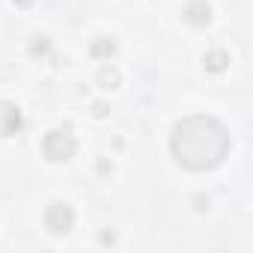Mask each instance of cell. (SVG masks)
<instances>
[{
  "mask_svg": "<svg viewBox=\"0 0 253 253\" xmlns=\"http://www.w3.org/2000/svg\"><path fill=\"white\" fill-rule=\"evenodd\" d=\"M119 81H122V78H119V72H116L113 66H101V69H98V84H101L104 89H116Z\"/></svg>",
  "mask_w": 253,
  "mask_h": 253,
  "instance_id": "8",
  "label": "cell"
},
{
  "mask_svg": "<svg viewBox=\"0 0 253 253\" xmlns=\"http://www.w3.org/2000/svg\"><path fill=\"white\" fill-rule=\"evenodd\" d=\"M42 220H45V229H48L51 235H66V232H72V226H75V209H72L69 203H63V200H54V203L45 209Z\"/></svg>",
  "mask_w": 253,
  "mask_h": 253,
  "instance_id": "3",
  "label": "cell"
},
{
  "mask_svg": "<svg viewBox=\"0 0 253 253\" xmlns=\"http://www.w3.org/2000/svg\"><path fill=\"white\" fill-rule=\"evenodd\" d=\"M92 113H95V116H107V104H104V101H95V104H92Z\"/></svg>",
  "mask_w": 253,
  "mask_h": 253,
  "instance_id": "10",
  "label": "cell"
},
{
  "mask_svg": "<svg viewBox=\"0 0 253 253\" xmlns=\"http://www.w3.org/2000/svg\"><path fill=\"white\" fill-rule=\"evenodd\" d=\"M232 137L214 116H185L173 125L170 149L173 158L188 170H211L229 155Z\"/></svg>",
  "mask_w": 253,
  "mask_h": 253,
  "instance_id": "1",
  "label": "cell"
},
{
  "mask_svg": "<svg viewBox=\"0 0 253 253\" xmlns=\"http://www.w3.org/2000/svg\"><path fill=\"white\" fill-rule=\"evenodd\" d=\"M21 125H24V113L15 101H6V98H0V137H12L21 131Z\"/></svg>",
  "mask_w": 253,
  "mask_h": 253,
  "instance_id": "4",
  "label": "cell"
},
{
  "mask_svg": "<svg viewBox=\"0 0 253 253\" xmlns=\"http://www.w3.org/2000/svg\"><path fill=\"white\" fill-rule=\"evenodd\" d=\"M75 149H78V140H75L72 128H54V131H48L45 140H42V152H45V158L54 161V164L69 161V158L75 155Z\"/></svg>",
  "mask_w": 253,
  "mask_h": 253,
  "instance_id": "2",
  "label": "cell"
},
{
  "mask_svg": "<svg viewBox=\"0 0 253 253\" xmlns=\"http://www.w3.org/2000/svg\"><path fill=\"white\" fill-rule=\"evenodd\" d=\"M89 54H92L95 60H110V57L116 54V42H113L110 36H98V39H92Z\"/></svg>",
  "mask_w": 253,
  "mask_h": 253,
  "instance_id": "7",
  "label": "cell"
},
{
  "mask_svg": "<svg viewBox=\"0 0 253 253\" xmlns=\"http://www.w3.org/2000/svg\"><path fill=\"white\" fill-rule=\"evenodd\" d=\"M48 51H51V39L48 36H36V42L30 45V54L33 57H45Z\"/></svg>",
  "mask_w": 253,
  "mask_h": 253,
  "instance_id": "9",
  "label": "cell"
},
{
  "mask_svg": "<svg viewBox=\"0 0 253 253\" xmlns=\"http://www.w3.org/2000/svg\"><path fill=\"white\" fill-rule=\"evenodd\" d=\"M12 3H15V6H21V9H27V6H33V3H36V0H12Z\"/></svg>",
  "mask_w": 253,
  "mask_h": 253,
  "instance_id": "11",
  "label": "cell"
},
{
  "mask_svg": "<svg viewBox=\"0 0 253 253\" xmlns=\"http://www.w3.org/2000/svg\"><path fill=\"white\" fill-rule=\"evenodd\" d=\"M203 66H206V72L220 75V72L229 66V54H226L223 48H211V51H206V54H203Z\"/></svg>",
  "mask_w": 253,
  "mask_h": 253,
  "instance_id": "6",
  "label": "cell"
},
{
  "mask_svg": "<svg viewBox=\"0 0 253 253\" xmlns=\"http://www.w3.org/2000/svg\"><path fill=\"white\" fill-rule=\"evenodd\" d=\"M182 18L191 24V27H206L211 21V6L206 0H191V3L182 9Z\"/></svg>",
  "mask_w": 253,
  "mask_h": 253,
  "instance_id": "5",
  "label": "cell"
}]
</instances>
